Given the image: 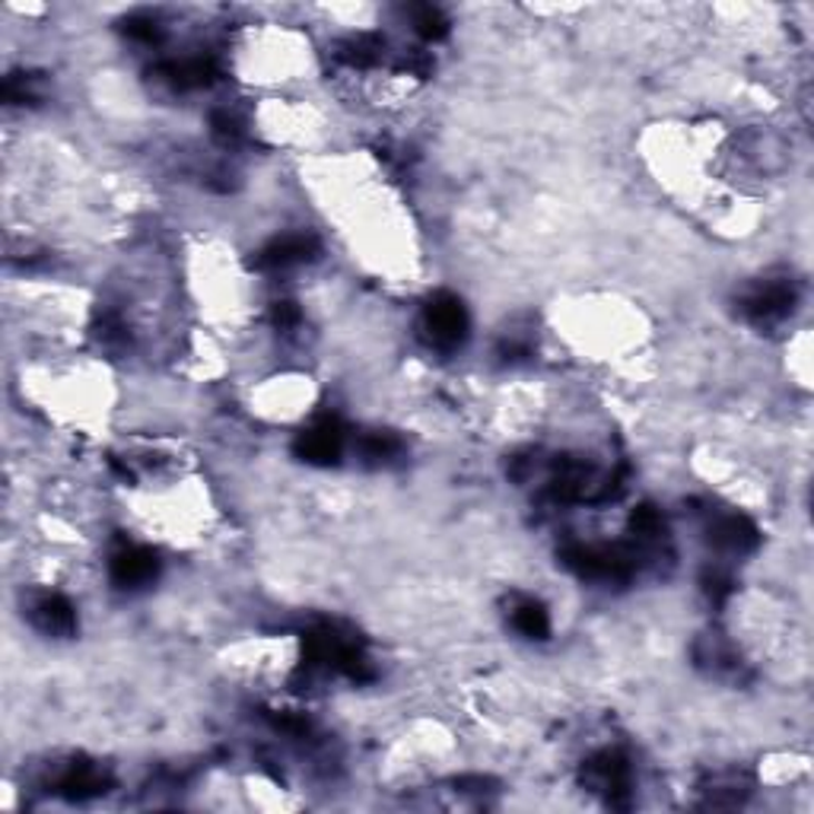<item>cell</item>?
I'll return each instance as SVG.
<instances>
[{"label":"cell","mask_w":814,"mask_h":814,"mask_svg":"<svg viewBox=\"0 0 814 814\" xmlns=\"http://www.w3.org/2000/svg\"><path fill=\"white\" fill-rule=\"evenodd\" d=\"M423 331L433 347H442V351L459 347L468 331V312H464L462 300L452 293L433 296L430 306L423 308Z\"/></svg>","instance_id":"cell-1"},{"label":"cell","mask_w":814,"mask_h":814,"mask_svg":"<svg viewBox=\"0 0 814 814\" xmlns=\"http://www.w3.org/2000/svg\"><path fill=\"white\" fill-rule=\"evenodd\" d=\"M111 582L121 589H137L154 582L156 576V557L154 550L140 548V545H128V548L111 553Z\"/></svg>","instance_id":"cell-2"},{"label":"cell","mask_w":814,"mask_h":814,"mask_svg":"<svg viewBox=\"0 0 814 814\" xmlns=\"http://www.w3.org/2000/svg\"><path fill=\"white\" fill-rule=\"evenodd\" d=\"M341 452H344V430L334 420L315 423L312 430L303 433V440H300V455L306 462L331 464L341 459Z\"/></svg>","instance_id":"cell-3"},{"label":"cell","mask_w":814,"mask_h":814,"mask_svg":"<svg viewBox=\"0 0 814 814\" xmlns=\"http://www.w3.org/2000/svg\"><path fill=\"white\" fill-rule=\"evenodd\" d=\"M32 624L48 634V637H70L73 627H77V615H73V605L67 601L65 595L51 592L42 595L36 605H32Z\"/></svg>","instance_id":"cell-4"},{"label":"cell","mask_w":814,"mask_h":814,"mask_svg":"<svg viewBox=\"0 0 814 814\" xmlns=\"http://www.w3.org/2000/svg\"><path fill=\"white\" fill-rule=\"evenodd\" d=\"M512 627L529 639H545L550 634V617L538 601H522L512 611Z\"/></svg>","instance_id":"cell-5"}]
</instances>
